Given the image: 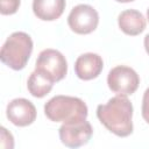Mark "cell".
Masks as SVG:
<instances>
[{"label":"cell","mask_w":149,"mask_h":149,"mask_svg":"<svg viewBox=\"0 0 149 149\" xmlns=\"http://www.w3.org/2000/svg\"><path fill=\"white\" fill-rule=\"evenodd\" d=\"M54 81L43 72L35 69L28 78L27 87L29 93L35 98H42L47 95L52 88Z\"/></svg>","instance_id":"obj_12"},{"label":"cell","mask_w":149,"mask_h":149,"mask_svg":"<svg viewBox=\"0 0 149 149\" xmlns=\"http://www.w3.org/2000/svg\"><path fill=\"white\" fill-rule=\"evenodd\" d=\"M118 2H130V1H134V0H115Z\"/></svg>","instance_id":"obj_17"},{"label":"cell","mask_w":149,"mask_h":149,"mask_svg":"<svg viewBox=\"0 0 149 149\" xmlns=\"http://www.w3.org/2000/svg\"><path fill=\"white\" fill-rule=\"evenodd\" d=\"M59 139L62 143L69 148H78L86 144L92 134V126L86 119L64 122L59 127Z\"/></svg>","instance_id":"obj_6"},{"label":"cell","mask_w":149,"mask_h":149,"mask_svg":"<svg viewBox=\"0 0 149 149\" xmlns=\"http://www.w3.org/2000/svg\"><path fill=\"white\" fill-rule=\"evenodd\" d=\"M20 7V0H0V12L2 15L16 13Z\"/></svg>","instance_id":"obj_13"},{"label":"cell","mask_w":149,"mask_h":149,"mask_svg":"<svg viewBox=\"0 0 149 149\" xmlns=\"http://www.w3.org/2000/svg\"><path fill=\"white\" fill-rule=\"evenodd\" d=\"M35 69L45 73L54 83L62 80L68 72V63L62 52L55 49H44L40 52Z\"/></svg>","instance_id":"obj_5"},{"label":"cell","mask_w":149,"mask_h":149,"mask_svg":"<svg viewBox=\"0 0 149 149\" xmlns=\"http://www.w3.org/2000/svg\"><path fill=\"white\" fill-rule=\"evenodd\" d=\"M143 43H144L146 51H147V54L149 55V34H147V35L144 36V41H143Z\"/></svg>","instance_id":"obj_16"},{"label":"cell","mask_w":149,"mask_h":149,"mask_svg":"<svg viewBox=\"0 0 149 149\" xmlns=\"http://www.w3.org/2000/svg\"><path fill=\"white\" fill-rule=\"evenodd\" d=\"M65 9V0H34L33 12L43 21L58 19Z\"/></svg>","instance_id":"obj_11"},{"label":"cell","mask_w":149,"mask_h":149,"mask_svg":"<svg viewBox=\"0 0 149 149\" xmlns=\"http://www.w3.org/2000/svg\"><path fill=\"white\" fill-rule=\"evenodd\" d=\"M8 120L19 127L31 125L36 119V108L31 101L24 98L13 99L6 109Z\"/></svg>","instance_id":"obj_8"},{"label":"cell","mask_w":149,"mask_h":149,"mask_svg":"<svg viewBox=\"0 0 149 149\" xmlns=\"http://www.w3.org/2000/svg\"><path fill=\"white\" fill-rule=\"evenodd\" d=\"M98 23V12L92 6L85 3L74 6L68 16V24L71 30L81 35L92 33L97 28Z\"/></svg>","instance_id":"obj_7"},{"label":"cell","mask_w":149,"mask_h":149,"mask_svg":"<svg viewBox=\"0 0 149 149\" xmlns=\"http://www.w3.org/2000/svg\"><path fill=\"white\" fill-rule=\"evenodd\" d=\"M147 19H148V21H149V8L147 9Z\"/></svg>","instance_id":"obj_18"},{"label":"cell","mask_w":149,"mask_h":149,"mask_svg":"<svg viewBox=\"0 0 149 149\" xmlns=\"http://www.w3.org/2000/svg\"><path fill=\"white\" fill-rule=\"evenodd\" d=\"M1 147L3 148L5 142H7V147L6 148H13L14 147V141H13V136L10 133L7 132L6 128L1 127Z\"/></svg>","instance_id":"obj_15"},{"label":"cell","mask_w":149,"mask_h":149,"mask_svg":"<svg viewBox=\"0 0 149 149\" xmlns=\"http://www.w3.org/2000/svg\"><path fill=\"white\" fill-rule=\"evenodd\" d=\"M107 84L114 93L129 95L137 90L140 77L132 68L126 65H118L108 72Z\"/></svg>","instance_id":"obj_4"},{"label":"cell","mask_w":149,"mask_h":149,"mask_svg":"<svg viewBox=\"0 0 149 149\" xmlns=\"http://www.w3.org/2000/svg\"><path fill=\"white\" fill-rule=\"evenodd\" d=\"M142 116L147 123H149V87L144 91L142 99Z\"/></svg>","instance_id":"obj_14"},{"label":"cell","mask_w":149,"mask_h":149,"mask_svg":"<svg viewBox=\"0 0 149 149\" xmlns=\"http://www.w3.org/2000/svg\"><path fill=\"white\" fill-rule=\"evenodd\" d=\"M104 62L98 54L86 52L80 55L74 63V72L78 78L83 80H91L97 78L102 71Z\"/></svg>","instance_id":"obj_9"},{"label":"cell","mask_w":149,"mask_h":149,"mask_svg":"<svg viewBox=\"0 0 149 149\" xmlns=\"http://www.w3.org/2000/svg\"><path fill=\"white\" fill-rule=\"evenodd\" d=\"M118 23L120 29L130 36L141 34L146 29V19L136 9H126L119 14Z\"/></svg>","instance_id":"obj_10"},{"label":"cell","mask_w":149,"mask_h":149,"mask_svg":"<svg viewBox=\"0 0 149 149\" xmlns=\"http://www.w3.org/2000/svg\"><path fill=\"white\" fill-rule=\"evenodd\" d=\"M99 121L113 134L126 137L133 133V105L127 95L118 94L111 98L107 104L97 107Z\"/></svg>","instance_id":"obj_1"},{"label":"cell","mask_w":149,"mask_h":149,"mask_svg":"<svg viewBox=\"0 0 149 149\" xmlns=\"http://www.w3.org/2000/svg\"><path fill=\"white\" fill-rule=\"evenodd\" d=\"M44 113L49 120L64 123L86 119L87 106L77 97L56 95L45 102Z\"/></svg>","instance_id":"obj_2"},{"label":"cell","mask_w":149,"mask_h":149,"mask_svg":"<svg viewBox=\"0 0 149 149\" xmlns=\"http://www.w3.org/2000/svg\"><path fill=\"white\" fill-rule=\"evenodd\" d=\"M33 51V40L23 31H15L10 34L5 41L0 58L3 64L13 70H22Z\"/></svg>","instance_id":"obj_3"}]
</instances>
